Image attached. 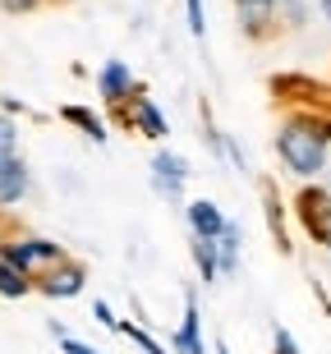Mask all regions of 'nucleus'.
Instances as JSON below:
<instances>
[{"mask_svg": "<svg viewBox=\"0 0 331 354\" xmlns=\"http://www.w3.org/2000/svg\"><path fill=\"white\" fill-rule=\"evenodd\" d=\"M276 157L294 180H318L331 161V115L290 111L276 129Z\"/></svg>", "mask_w": 331, "mask_h": 354, "instance_id": "nucleus-1", "label": "nucleus"}, {"mask_svg": "<svg viewBox=\"0 0 331 354\" xmlns=\"http://www.w3.org/2000/svg\"><path fill=\"white\" fill-rule=\"evenodd\" d=\"M0 258H5L14 272H23L32 286H37L41 276H51L55 267H65V263H69L65 244H55V239H41V235H14V239H5Z\"/></svg>", "mask_w": 331, "mask_h": 354, "instance_id": "nucleus-2", "label": "nucleus"}, {"mask_svg": "<svg viewBox=\"0 0 331 354\" xmlns=\"http://www.w3.org/2000/svg\"><path fill=\"white\" fill-rule=\"evenodd\" d=\"M294 212H299V221H304L308 235L318 239L322 249H331V189H318V184L299 189Z\"/></svg>", "mask_w": 331, "mask_h": 354, "instance_id": "nucleus-3", "label": "nucleus"}, {"mask_svg": "<svg viewBox=\"0 0 331 354\" xmlns=\"http://www.w3.org/2000/svg\"><path fill=\"white\" fill-rule=\"evenodd\" d=\"M185 184H189V161L180 157V152H166V147H161L157 157H152V189H157L166 203H180Z\"/></svg>", "mask_w": 331, "mask_h": 354, "instance_id": "nucleus-4", "label": "nucleus"}, {"mask_svg": "<svg viewBox=\"0 0 331 354\" xmlns=\"http://www.w3.org/2000/svg\"><path fill=\"white\" fill-rule=\"evenodd\" d=\"M124 120H129V124L143 133V138H152V143H161V138L171 133V120H166V111H161V106L152 102L143 88L133 92V102L124 106Z\"/></svg>", "mask_w": 331, "mask_h": 354, "instance_id": "nucleus-5", "label": "nucleus"}, {"mask_svg": "<svg viewBox=\"0 0 331 354\" xmlns=\"http://www.w3.org/2000/svg\"><path fill=\"white\" fill-rule=\"evenodd\" d=\"M185 221H189V235H193V239H207V244H216V239L225 235L230 216L216 207L212 198H193V203L185 207Z\"/></svg>", "mask_w": 331, "mask_h": 354, "instance_id": "nucleus-6", "label": "nucleus"}, {"mask_svg": "<svg viewBox=\"0 0 331 354\" xmlns=\"http://www.w3.org/2000/svg\"><path fill=\"white\" fill-rule=\"evenodd\" d=\"M97 92H102L106 106H129L133 92H138V83H133V74H129L124 60H106V65L97 69Z\"/></svg>", "mask_w": 331, "mask_h": 354, "instance_id": "nucleus-7", "label": "nucleus"}, {"mask_svg": "<svg viewBox=\"0 0 331 354\" xmlns=\"http://www.w3.org/2000/svg\"><path fill=\"white\" fill-rule=\"evenodd\" d=\"M235 14L249 37H267L281 24V0H235Z\"/></svg>", "mask_w": 331, "mask_h": 354, "instance_id": "nucleus-8", "label": "nucleus"}, {"mask_svg": "<svg viewBox=\"0 0 331 354\" xmlns=\"http://www.w3.org/2000/svg\"><path fill=\"white\" fill-rule=\"evenodd\" d=\"M83 286H88V272H83V263H74V258L37 281V290L46 299H74V295H83Z\"/></svg>", "mask_w": 331, "mask_h": 354, "instance_id": "nucleus-9", "label": "nucleus"}, {"mask_svg": "<svg viewBox=\"0 0 331 354\" xmlns=\"http://www.w3.org/2000/svg\"><path fill=\"white\" fill-rule=\"evenodd\" d=\"M175 354H207V345H202V313L193 299H185V317L175 327Z\"/></svg>", "mask_w": 331, "mask_h": 354, "instance_id": "nucleus-10", "label": "nucleus"}, {"mask_svg": "<svg viewBox=\"0 0 331 354\" xmlns=\"http://www.w3.org/2000/svg\"><path fill=\"white\" fill-rule=\"evenodd\" d=\"M28 184H32V175H28V161L23 157L0 161V207H14V203L28 194Z\"/></svg>", "mask_w": 331, "mask_h": 354, "instance_id": "nucleus-11", "label": "nucleus"}, {"mask_svg": "<svg viewBox=\"0 0 331 354\" xmlns=\"http://www.w3.org/2000/svg\"><path fill=\"white\" fill-rule=\"evenodd\" d=\"M239 253H244V235H239V225L230 221V225H225V235L216 239V263H221V276H235L239 272Z\"/></svg>", "mask_w": 331, "mask_h": 354, "instance_id": "nucleus-12", "label": "nucleus"}, {"mask_svg": "<svg viewBox=\"0 0 331 354\" xmlns=\"http://www.w3.org/2000/svg\"><path fill=\"white\" fill-rule=\"evenodd\" d=\"M189 253H193L198 281H202V286H216V281H221V263H216V244H207V239H193V244H189Z\"/></svg>", "mask_w": 331, "mask_h": 354, "instance_id": "nucleus-13", "label": "nucleus"}, {"mask_svg": "<svg viewBox=\"0 0 331 354\" xmlns=\"http://www.w3.org/2000/svg\"><path fill=\"white\" fill-rule=\"evenodd\" d=\"M60 115H65L69 124H79V129L88 133V138H93V143H106V124H102V115H93V111H88V106H65V111H60Z\"/></svg>", "mask_w": 331, "mask_h": 354, "instance_id": "nucleus-14", "label": "nucleus"}, {"mask_svg": "<svg viewBox=\"0 0 331 354\" xmlns=\"http://www.w3.org/2000/svg\"><path fill=\"white\" fill-rule=\"evenodd\" d=\"M28 290H37V286H32L23 272H14V267L0 258V295H5V299H23Z\"/></svg>", "mask_w": 331, "mask_h": 354, "instance_id": "nucleus-15", "label": "nucleus"}, {"mask_svg": "<svg viewBox=\"0 0 331 354\" xmlns=\"http://www.w3.org/2000/svg\"><path fill=\"white\" fill-rule=\"evenodd\" d=\"M120 331H124V336H129V341L138 345L143 354H171V350H166V345H161L147 327H138V322H120Z\"/></svg>", "mask_w": 331, "mask_h": 354, "instance_id": "nucleus-16", "label": "nucleus"}, {"mask_svg": "<svg viewBox=\"0 0 331 354\" xmlns=\"http://www.w3.org/2000/svg\"><path fill=\"white\" fill-rule=\"evenodd\" d=\"M19 157V129H14L10 115H0V161H14Z\"/></svg>", "mask_w": 331, "mask_h": 354, "instance_id": "nucleus-17", "label": "nucleus"}, {"mask_svg": "<svg viewBox=\"0 0 331 354\" xmlns=\"http://www.w3.org/2000/svg\"><path fill=\"white\" fill-rule=\"evenodd\" d=\"M185 19H189V32H193V37L207 32V10H202V0H185Z\"/></svg>", "mask_w": 331, "mask_h": 354, "instance_id": "nucleus-18", "label": "nucleus"}, {"mask_svg": "<svg viewBox=\"0 0 331 354\" xmlns=\"http://www.w3.org/2000/svg\"><path fill=\"white\" fill-rule=\"evenodd\" d=\"M55 336H60V354H102V350H93L88 341H79V336H69L60 327H55Z\"/></svg>", "mask_w": 331, "mask_h": 354, "instance_id": "nucleus-19", "label": "nucleus"}, {"mask_svg": "<svg viewBox=\"0 0 331 354\" xmlns=\"http://www.w3.org/2000/svg\"><path fill=\"white\" fill-rule=\"evenodd\" d=\"M272 354H299V345L285 327H276V336H272Z\"/></svg>", "mask_w": 331, "mask_h": 354, "instance_id": "nucleus-20", "label": "nucleus"}, {"mask_svg": "<svg viewBox=\"0 0 331 354\" xmlns=\"http://www.w3.org/2000/svg\"><path fill=\"white\" fill-rule=\"evenodd\" d=\"M46 0H0V10H10V14H32V10H41Z\"/></svg>", "mask_w": 331, "mask_h": 354, "instance_id": "nucleus-21", "label": "nucleus"}, {"mask_svg": "<svg viewBox=\"0 0 331 354\" xmlns=\"http://www.w3.org/2000/svg\"><path fill=\"white\" fill-rule=\"evenodd\" d=\"M93 317H97V322H106V327H115V331H120V317L111 313V304H102V299H97V304H93Z\"/></svg>", "mask_w": 331, "mask_h": 354, "instance_id": "nucleus-22", "label": "nucleus"}, {"mask_svg": "<svg viewBox=\"0 0 331 354\" xmlns=\"http://www.w3.org/2000/svg\"><path fill=\"white\" fill-rule=\"evenodd\" d=\"M313 5H318V14H322V19L331 24V0H313Z\"/></svg>", "mask_w": 331, "mask_h": 354, "instance_id": "nucleus-23", "label": "nucleus"}, {"mask_svg": "<svg viewBox=\"0 0 331 354\" xmlns=\"http://www.w3.org/2000/svg\"><path fill=\"white\" fill-rule=\"evenodd\" d=\"M216 354H230V350H225V345H216Z\"/></svg>", "mask_w": 331, "mask_h": 354, "instance_id": "nucleus-24", "label": "nucleus"}, {"mask_svg": "<svg viewBox=\"0 0 331 354\" xmlns=\"http://www.w3.org/2000/svg\"><path fill=\"white\" fill-rule=\"evenodd\" d=\"M0 249H5V230H0Z\"/></svg>", "mask_w": 331, "mask_h": 354, "instance_id": "nucleus-25", "label": "nucleus"}, {"mask_svg": "<svg viewBox=\"0 0 331 354\" xmlns=\"http://www.w3.org/2000/svg\"><path fill=\"white\" fill-rule=\"evenodd\" d=\"M327 253H331V249H327Z\"/></svg>", "mask_w": 331, "mask_h": 354, "instance_id": "nucleus-26", "label": "nucleus"}]
</instances>
